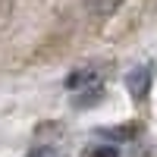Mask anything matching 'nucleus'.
Segmentation results:
<instances>
[{"instance_id":"5","label":"nucleus","mask_w":157,"mask_h":157,"mask_svg":"<svg viewBox=\"0 0 157 157\" xmlns=\"http://www.w3.org/2000/svg\"><path fill=\"white\" fill-rule=\"evenodd\" d=\"M25 157H66V151L57 148V145H35Z\"/></svg>"},{"instance_id":"6","label":"nucleus","mask_w":157,"mask_h":157,"mask_svg":"<svg viewBox=\"0 0 157 157\" xmlns=\"http://www.w3.org/2000/svg\"><path fill=\"white\" fill-rule=\"evenodd\" d=\"M85 3L94 10V13H101V16H107V13H113L116 6L123 3V0H85Z\"/></svg>"},{"instance_id":"2","label":"nucleus","mask_w":157,"mask_h":157,"mask_svg":"<svg viewBox=\"0 0 157 157\" xmlns=\"http://www.w3.org/2000/svg\"><path fill=\"white\" fill-rule=\"evenodd\" d=\"M104 101V85H91V88H78L72 104L75 107H94V104Z\"/></svg>"},{"instance_id":"1","label":"nucleus","mask_w":157,"mask_h":157,"mask_svg":"<svg viewBox=\"0 0 157 157\" xmlns=\"http://www.w3.org/2000/svg\"><path fill=\"white\" fill-rule=\"evenodd\" d=\"M126 85H129V94H132L135 101H145L148 91H151V69L148 66H135L126 75Z\"/></svg>"},{"instance_id":"3","label":"nucleus","mask_w":157,"mask_h":157,"mask_svg":"<svg viewBox=\"0 0 157 157\" xmlns=\"http://www.w3.org/2000/svg\"><path fill=\"white\" fill-rule=\"evenodd\" d=\"M101 138H107V145H123V141H129V138H135V129L132 126H120V129H101L98 132Z\"/></svg>"},{"instance_id":"4","label":"nucleus","mask_w":157,"mask_h":157,"mask_svg":"<svg viewBox=\"0 0 157 157\" xmlns=\"http://www.w3.org/2000/svg\"><path fill=\"white\" fill-rule=\"evenodd\" d=\"M82 157H120V148L113 145H91L82 151Z\"/></svg>"}]
</instances>
